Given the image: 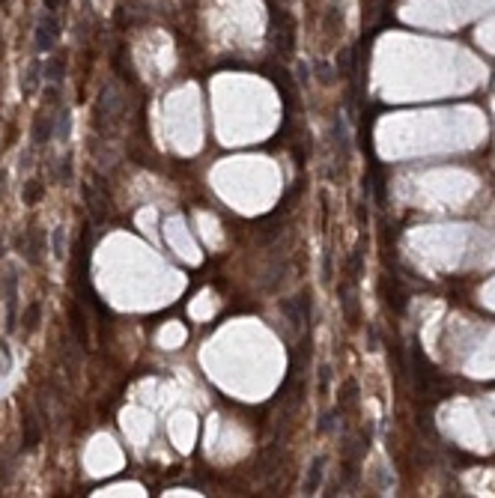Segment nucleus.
<instances>
[{
    "label": "nucleus",
    "mask_w": 495,
    "mask_h": 498,
    "mask_svg": "<svg viewBox=\"0 0 495 498\" xmlns=\"http://www.w3.org/2000/svg\"><path fill=\"white\" fill-rule=\"evenodd\" d=\"M42 254H45V236L33 227L30 230V248H27V260L30 263H39L42 260Z\"/></svg>",
    "instance_id": "nucleus-4"
},
{
    "label": "nucleus",
    "mask_w": 495,
    "mask_h": 498,
    "mask_svg": "<svg viewBox=\"0 0 495 498\" xmlns=\"http://www.w3.org/2000/svg\"><path fill=\"white\" fill-rule=\"evenodd\" d=\"M3 278H6V319H9V328H15V322H18V275H15V269H9Z\"/></svg>",
    "instance_id": "nucleus-2"
},
{
    "label": "nucleus",
    "mask_w": 495,
    "mask_h": 498,
    "mask_svg": "<svg viewBox=\"0 0 495 498\" xmlns=\"http://www.w3.org/2000/svg\"><path fill=\"white\" fill-rule=\"evenodd\" d=\"M322 465H325L322 459H313V462H310V468H307V480H304V486H301L304 495H313L316 486L322 483Z\"/></svg>",
    "instance_id": "nucleus-3"
},
{
    "label": "nucleus",
    "mask_w": 495,
    "mask_h": 498,
    "mask_svg": "<svg viewBox=\"0 0 495 498\" xmlns=\"http://www.w3.org/2000/svg\"><path fill=\"white\" fill-rule=\"evenodd\" d=\"M9 370H12V352L6 337H0V376H9Z\"/></svg>",
    "instance_id": "nucleus-6"
},
{
    "label": "nucleus",
    "mask_w": 495,
    "mask_h": 498,
    "mask_svg": "<svg viewBox=\"0 0 495 498\" xmlns=\"http://www.w3.org/2000/svg\"><path fill=\"white\" fill-rule=\"evenodd\" d=\"M60 3H63V0H45V9H48V12H54Z\"/></svg>",
    "instance_id": "nucleus-12"
},
{
    "label": "nucleus",
    "mask_w": 495,
    "mask_h": 498,
    "mask_svg": "<svg viewBox=\"0 0 495 498\" xmlns=\"http://www.w3.org/2000/svg\"><path fill=\"white\" fill-rule=\"evenodd\" d=\"M63 72H66V63H63V60H51V66L45 69V75H48L51 81H60V78H63Z\"/></svg>",
    "instance_id": "nucleus-8"
},
{
    "label": "nucleus",
    "mask_w": 495,
    "mask_h": 498,
    "mask_svg": "<svg viewBox=\"0 0 495 498\" xmlns=\"http://www.w3.org/2000/svg\"><path fill=\"white\" fill-rule=\"evenodd\" d=\"M0 182H3V173H0Z\"/></svg>",
    "instance_id": "nucleus-13"
},
{
    "label": "nucleus",
    "mask_w": 495,
    "mask_h": 498,
    "mask_svg": "<svg viewBox=\"0 0 495 498\" xmlns=\"http://www.w3.org/2000/svg\"><path fill=\"white\" fill-rule=\"evenodd\" d=\"M51 251H54L57 260L66 257V230H63V227H57V230L51 233Z\"/></svg>",
    "instance_id": "nucleus-5"
},
{
    "label": "nucleus",
    "mask_w": 495,
    "mask_h": 498,
    "mask_svg": "<svg viewBox=\"0 0 495 498\" xmlns=\"http://www.w3.org/2000/svg\"><path fill=\"white\" fill-rule=\"evenodd\" d=\"M69 123H72V120H69V111H63V114H60V125L54 123V134H57V137H69Z\"/></svg>",
    "instance_id": "nucleus-11"
},
{
    "label": "nucleus",
    "mask_w": 495,
    "mask_h": 498,
    "mask_svg": "<svg viewBox=\"0 0 495 498\" xmlns=\"http://www.w3.org/2000/svg\"><path fill=\"white\" fill-rule=\"evenodd\" d=\"M57 36H60L57 18H54V15H42L39 24H36V48H39V51H51Z\"/></svg>",
    "instance_id": "nucleus-1"
},
{
    "label": "nucleus",
    "mask_w": 495,
    "mask_h": 498,
    "mask_svg": "<svg viewBox=\"0 0 495 498\" xmlns=\"http://www.w3.org/2000/svg\"><path fill=\"white\" fill-rule=\"evenodd\" d=\"M39 197H42V182H39V179H30L27 188H24V203L30 206V203H36Z\"/></svg>",
    "instance_id": "nucleus-7"
},
{
    "label": "nucleus",
    "mask_w": 495,
    "mask_h": 498,
    "mask_svg": "<svg viewBox=\"0 0 495 498\" xmlns=\"http://www.w3.org/2000/svg\"><path fill=\"white\" fill-rule=\"evenodd\" d=\"M33 134H36V143H45V140H48V134H51V123L42 117V120L36 123V131H33Z\"/></svg>",
    "instance_id": "nucleus-9"
},
{
    "label": "nucleus",
    "mask_w": 495,
    "mask_h": 498,
    "mask_svg": "<svg viewBox=\"0 0 495 498\" xmlns=\"http://www.w3.org/2000/svg\"><path fill=\"white\" fill-rule=\"evenodd\" d=\"M36 78H39V66H30L27 75H24V93H33V90H36Z\"/></svg>",
    "instance_id": "nucleus-10"
}]
</instances>
